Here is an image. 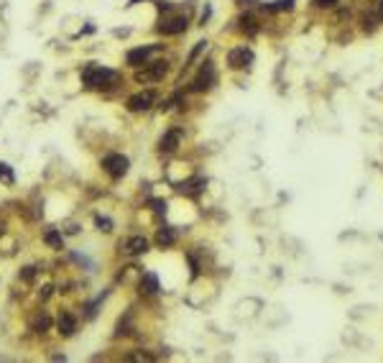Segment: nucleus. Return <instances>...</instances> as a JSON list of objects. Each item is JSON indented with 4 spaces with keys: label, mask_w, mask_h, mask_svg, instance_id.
I'll return each mask as SVG.
<instances>
[{
    "label": "nucleus",
    "mask_w": 383,
    "mask_h": 363,
    "mask_svg": "<svg viewBox=\"0 0 383 363\" xmlns=\"http://www.w3.org/2000/svg\"><path fill=\"white\" fill-rule=\"evenodd\" d=\"M79 80L87 90H115L120 85V74L110 67H102V64H84L79 69Z\"/></svg>",
    "instance_id": "f257e3e1"
},
{
    "label": "nucleus",
    "mask_w": 383,
    "mask_h": 363,
    "mask_svg": "<svg viewBox=\"0 0 383 363\" xmlns=\"http://www.w3.org/2000/svg\"><path fill=\"white\" fill-rule=\"evenodd\" d=\"M169 69H171V64L166 62V59H151L149 64H143V67H138L136 69V82L138 85H153V82H161L169 74Z\"/></svg>",
    "instance_id": "f03ea898"
},
{
    "label": "nucleus",
    "mask_w": 383,
    "mask_h": 363,
    "mask_svg": "<svg viewBox=\"0 0 383 363\" xmlns=\"http://www.w3.org/2000/svg\"><path fill=\"white\" fill-rule=\"evenodd\" d=\"M161 51H164V44H146V46H136V49H130L125 54V64L130 69H138L143 64H149L151 59L156 54H161Z\"/></svg>",
    "instance_id": "7ed1b4c3"
},
{
    "label": "nucleus",
    "mask_w": 383,
    "mask_h": 363,
    "mask_svg": "<svg viewBox=\"0 0 383 363\" xmlns=\"http://www.w3.org/2000/svg\"><path fill=\"white\" fill-rule=\"evenodd\" d=\"M217 82V69H215V62H202L199 72L194 74V80H192V92H204V90H210L212 85Z\"/></svg>",
    "instance_id": "20e7f679"
},
{
    "label": "nucleus",
    "mask_w": 383,
    "mask_h": 363,
    "mask_svg": "<svg viewBox=\"0 0 383 363\" xmlns=\"http://www.w3.org/2000/svg\"><path fill=\"white\" fill-rule=\"evenodd\" d=\"M156 100H158V92H156V90H141V92H136V95L128 97L125 108H128L130 113H146V110H151L153 105H156Z\"/></svg>",
    "instance_id": "39448f33"
},
{
    "label": "nucleus",
    "mask_w": 383,
    "mask_h": 363,
    "mask_svg": "<svg viewBox=\"0 0 383 363\" xmlns=\"http://www.w3.org/2000/svg\"><path fill=\"white\" fill-rule=\"evenodd\" d=\"M187 16H182V13H171V16H164L158 21V34L161 36H182L187 31Z\"/></svg>",
    "instance_id": "423d86ee"
},
{
    "label": "nucleus",
    "mask_w": 383,
    "mask_h": 363,
    "mask_svg": "<svg viewBox=\"0 0 383 363\" xmlns=\"http://www.w3.org/2000/svg\"><path fill=\"white\" fill-rule=\"evenodd\" d=\"M102 169H105L113 179H123L128 174V169H130V161L123 154H108L105 159H102Z\"/></svg>",
    "instance_id": "0eeeda50"
},
{
    "label": "nucleus",
    "mask_w": 383,
    "mask_h": 363,
    "mask_svg": "<svg viewBox=\"0 0 383 363\" xmlns=\"http://www.w3.org/2000/svg\"><path fill=\"white\" fill-rule=\"evenodd\" d=\"M253 59H256L253 49H248V46H235V49H230V54H228V64H230V69H248L250 64H253Z\"/></svg>",
    "instance_id": "6e6552de"
},
{
    "label": "nucleus",
    "mask_w": 383,
    "mask_h": 363,
    "mask_svg": "<svg viewBox=\"0 0 383 363\" xmlns=\"http://www.w3.org/2000/svg\"><path fill=\"white\" fill-rule=\"evenodd\" d=\"M182 138H184V131H182V128H169L164 136H161L158 148L164 151V154H171V151H176V148H179Z\"/></svg>",
    "instance_id": "1a4fd4ad"
},
{
    "label": "nucleus",
    "mask_w": 383,
    "mask_h": 363,
    "mask_svg": "<svg viewBox=\"0 0 383 363\" xmlns=\"http://www.w3.org/2000/svg\"><path fill=\"white\" fill-rule=\"evenodd\" d=\"M123 251L128 256H143L146 251H149V240H146L143 235H133V238H128L123 243Z\"/></svg>",
    "instance_id": "9d476101"
},
{
    "label": "nucleus",
    "mask_w": 383,
    "mask_h": 363,
    "mask_svg": "<svg viewBox=\"0 0 383 363\" xmlns=\"http://www.w3.org/2000/svg\"><path fill=\"white\" fill-rule=\"evenodd\" d=\"M56 327H59V332H62L64 338L75 335V330H77V317L72 315V312H62V315H59V320H56Z\"/></svg>",
    "instance_id": "9b49d317"
},
{
    "label": "nucleus",
    "mask_w": 383,
    "mask_h": 363,
    "mask_svg": "<svg viewBox=\"0 0 383 363\" xmlns=\"http://www.w3.org/2000/svg\"><path fill=\"white\" fill-rule=\"evenodd\" d=\"M204 184H207V179L194 177V179L184 182V184H179L176 189H179V192H184V194H189V197H197V194H202V192H204Z\"/></svg>",
    "instance_id": "f8f14e48"
},
{
    "label": "nucleus",
    "mask_w": 383,
    "mask_h": 363,
    "mask_svg": "<svg viewBox=\"0 0 383 363\" xmlns=\"http://www.w3.org/2000/svg\"><path fill=\"white\" fill-rule=\"evenodd\" d=\"M176 243V230L174 228H158V233H156V246L158 248H169V246H174Z\"/></svg>",
    "instance_id": "ddd939ff"
},
{
    "label": "nucleus",
    "mask_w": 383,
    "mask_h": 363,
    "mask_svg": "<svg viewBox=\"0 0 383 363\" xmlns=\"http://www.w3.org/2000/svg\"><path fill=\"white\" fill-rule=\"evenodd\" d=\"M141 292L143 294H156L158 292V276L151 274V271H146V274L141 276Z\"/></svg>",
    "instance_id": "4468645a"
},
{
    "label": "nucleus",
    "mask_w": 383,
    "mask_h": 363,
    "mask_svg": "<svg viewBox=\"0 0 383 363\" xmlns=\"http://www.w3.org/2000/svg\"><path fill=\"white\" fill-rule=\"evenodd\" d=\"M240 31H245L248 36L258 34V23H256V18L250 16V13H243V16H240Z\"/></svg>",
    "instance_id": "2eb2a0df"
},
{
    "label": "nucleus",
    "mask_w": 383,
    "mask_h": 363,
    "mask_svg": "<svg viewBox=\"0 0 383 363\" xmlns=\"http://www.w3.org/2000/svg\"><path fill=\"white\" fill-rule=\"evenodd\" d=\"M43 240H46L51 248H56V251H62V248H64V238H62V233L54 230V228H49L46 233H43Z\"/></svg>",
    "instance_id": "dca6fc26"
},
{
    "label": "nucleus",
    "mask_w": 383,
    "mask_h": 363,
    "mask_svg": "<svg viewBox=\"0 0 383 363\" xmlns=\"http://www.w3.org/2000/svg\"><path fill=\"white\" fill-rule=\"evenodd\" d=\"M204 51H207V39H202V41H197V46L194 49H192L189 51V56H187V64L184 67H192V64H194L197 62V59L204 54Z\"/></svg>",
    "instance_id": "f3484780"
},
{
    "label": "nucleus",
    "mask_w": 383,
    "mask_h": 363,
    "mask_svg": "<svg viewBox=\"0 0 383 363\" xmlns=\"http://www.w3.org/2000/svg\"><path fill=\"white\" fill-rule=\"evenodd\" d=\"M294 3H297V0H276V3L263 5V10H268V13H281V10H291Z\"/></svg>",
    "instance_id": "a211bd4d"
},
{
    "label": "nucleus",
    "mask_w": 383,
    "mask_h": 363,
    "mask_svg": "<svg viewBox=\"0 0 383 363\" xmlns=\"http://www.w3.org/2000/svg\"><path fill=\"white\" fill-rule=\"evenodd\" d=\"M49 327H51V317H49L46 312L38 315V317H36V322H34V330H36V332H46Z\"/></svg>",
    "instance_id": "6ab92c4d"
},
{
    "label": "nucleus",
    "mask_w": 383,
    "mask_h": 363,
    "mask_svg": "<svg viewBox=\"0 0 383 363\" xmlns=\"http://www.w3.org/2000/svg\"><path fill=\"white\" fill-rule=\"evenodd\" d=\"M95 225H97V230H102V233H110L113 230V220L105 218V215H97L95 218Z\"/></svg>",
    "instance_id": "aec40b11"
},
{
    "label": "nucleus",
    "mask_w": 383,
    "mask_h": 363,
    "mask_svg": "<svg viewBox=\"0 0 383 363\" xmlns=\"http://www.w3.org/2000/svg\"><path fill=\"white\" fill-rule=\"evenodd\" d=\"M0 179L5 182V184H13V182H16V177H13V169L8 164H0Z\"/></svg>",
    "instance_id": "412c9836"
},
{
    "label": "nucleus",
    "mask_w": 383,
    "mask_h": 363,
    "mask_svg": "<svg viewBox=\"0 0 383 363\" xmlns=\"http://www.w3.org/2000/svg\"><path fill=\"white\" fill-rule=\"evenodd\" d=\"M34 276H36V266H23L21 269V279L23 281H34Z\"/></svg>",
    "instance_id": "4be33fe9"
},
{
    "label": "nucleus",
    "mask_w": 383,
    "mask_h": 363,
    "mask_svg": "<svg viewBox=\"0 0 383 363\" xmlns=\"http://www.w3.org/2000/svg\"><path fill=\"white\" fill-rule=\"evenodd\" d=\"M340 0H312V5L314 8H335Z\"/></svg>",
    "instance_id": "5701e85b"
},
{
    "label": "nucleus",
    "mask_w": 383,
    "mask_h": 363,
    "mask_svg": "<svg viewBox=\"0 0 383 363\" xmlns=\"http://www.w3.org/2000/svg\"><path fill=\"white\" fill-rule=\"evenodd\" d=\"M151 207H153V213H158V215L166 213V202L164 200H151Z\"/></svg>",
    "instance_id": "b1692460"
},
{
    "label": "nucleus",
    "mask_w": 383,
    "mask_h": 363,
    "mask_svg": "<svg viewBox=\"0 0 383 363\" xmlns=\"http://www.w3.org/2000/svg\"><path fill=\"white\" fill-rule=\"evenodd\" d=\"M210 13H212V10H210V5H204V13H202V18H199V21H202V26L210 21Z\"/></svg>",
    "instance_id": "393cba45"
},
{
    "label": "nucleus",
    "mask_w": 383,
    "mask_h": 363,
    "mask_svg": "<svg viewBox=\"0 0 383 363\" xmlns=\"http://www.w3.org/2000/svg\"><path fill=\"white\" fill-rule=\"evenodd\" d=\"M51 289H54V286H43V292H41V299H49V297H51Z\"/></svg>",
    "instance_id": "a878e982"
}]
</instances>
